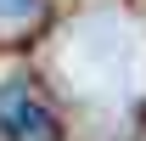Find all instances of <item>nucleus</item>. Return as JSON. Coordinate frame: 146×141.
<instances>
[{
  "mask_svg": "<svg viewBox=\"0 0 146 141\" xmlns=\"http://www.w3.org/2000/svg\"><path fill=\"white\" fill-rule=\"evenodd\" d=\"M0 136L6 141H62V124L28 85L0 90Z\"/></svg>",
  "mask_w": 146,
  "mask_h": 141,
  "instance_id": "obj_1",
  "label": "nucleus"
},
{
  "mask_svg": "<svg viewBox=\"0 0 146 141\" xmlns=\"http://www.w3.org/2000/svg\"><path fill=\"white\" fill-rule=\"evenodd\" d=\"M39 0H0V17H34Z\"/></svg>",
  "mask_w": 146,
  "mask_h": 141,
  "instance_id": "obj_2",
  "label": "nucleus"
}]
</instances>
